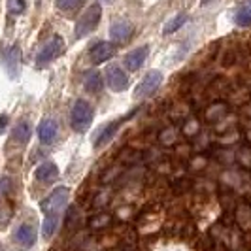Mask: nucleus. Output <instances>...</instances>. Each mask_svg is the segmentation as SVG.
<instances>
[{
    "label": "nucleus",
    "mask_w": 251,
    "mask_h": 251,
    "mask_svg": "<svg viewBox=\"0 0 251 251\" xmlns=\"http://www.w3.org/2000/svg\"><path fill=\"white\" fill-rule=\"evenodd\" d=\"M13 140L17 142V144H26L28 138H30V125L25 123V121H21V123H17L15 128H13L12 132Z\"/></svg>",
    "instance_id": "dca6fc26"
},
{
    "label": "nucleus",
    "mask_w": 251,
    "mask_h": 251,
    "mask_svg": "<svg viewBox=\"0 0 251 251\" xmlns=\"http://www.w3.org/2000/svg\"><path fill=\"white\" fill-rule=\"evenodd\" d=\"M100 17H102V6L100 4H93V6H89L85 13L77 19V23H75V38H83L91 34L99 23H100Z\"/></svg>",
    "instance_id": "f03ea898"
},
{
    "label": "nucleus",
    "mask_w": 251,
    "mask_h": 251,
    "mask_svg": "<svg viewBox=\"0 0 251 251\" xmlns=\"http://www.w3.org/2000/svg\"><path fill=\"white\" fill-rule=\"evenodd\" d=\"M132 34V25L128 21H115L110 26V38L113 42H126Z\"/></svg>",
    "instance_id": "9d476101"
},
{
    "label": "nucleus",
    "mask_w": 251,
    "mask_h": 251,
    "mask_svg": "<svg viewBox=\"0 0 251 251\" xmlns=\"http://www.w3.org/2000/svg\"><path fill=\"white\" fill-rule=\"evenodd\" d=\"M148 51H150L148 46H140V48L130 51L125 59L126 68H128V70H132V72H134V70H138L140 66H142V63L146 61V57H148Z\"/></svg>",
    "instance_id": "9b49d317"
},
{
    "label": "nucleus",
    "mask_w": 251,
    "mask_h": 251,
    "mask_svg": "<svg viewBox=\"0 0 251 251\" xmlns=\"http://www.w3.org/2000/svg\"><path fill=\"white\" fill-rule=\"evenodd\" d=\"M15 242L23 248H30L36 242V228L32 225H21L15 230Z\"/></svg>",
    "instance_id": "1a4fd4ad"
},
{
    "label": "nucleus",
    "mask_w": 251,
    "mask_h": 251,
    "mask_svg": "<svg viewBox=\"0 0 251 251\" xmlns=\"http://www.w3.org/2000/svg\"><path fill=\"white\" fill-rule=\"evenodd\" d=\"M6 126H8V115H2L0 113V134L6 130Z\"/></svg>",
    "instance_id": "4be33fe9"
},
{
    "label": "nucleus",
    "mask_w": 251,
    "mask_h": 251,
    "mask_svg": "<svg viewBox=\"0 0 251 251\" xmlns=\"http://www.w3.org/2000/svg\"><path fill=\"white\" fill-rule=\"evenodd\" d=\"M185 23H187V15H185V13H177L176 17H172V19L164 25V34L176 32L177 28H181V25H185Z\"/></svg>",
    "instance_id": "f3484780"
},
{
    "label": "nucleus",
    "mask_w": 251,
    "mask_h": 251,
    "mask_svg": "<svg viewBox=\"0 0 251 251\" xmlns=\"http://www.w3.org/2000/svg\"><path fill=\"white\" fill-rule=\"evenodd\" d=\"M161 83H163V74L159 72V70H151L146 74V77L140 81V85L136 87L134 91V97L136 99H150L151 95H155L157 93V89L161 87Z\"/></svg>",
    "instance_id": "20e7f679"
},
{
    "label": "nucleus",
    "mask_w": 251,
    "mask_h": 251,
    "mask_svg": "<svg viewBox=\"0 0 251 251\" xmlns=\"http://www.w3.org/2000/svg\"><path fill=\"white\" fill-rule=\"evenodd\" d=\"M106 81L112 91L115 93H123L128 89V79H126V74L119 68V66H110L108 72H106Z\"/></svg>",
    "instance_id": "0eeeda50"
},
{
    "label": "nucleus",
    "mask_w": 251,
    "mask_h": 251,
    "mask_svg": "<svg viewBox=\"0 0 251 251\" xmlns=\"http://www.w3.org/2000/svg\"><path fill=\"white\" fill-rule=\"evenodd\" d=\"M0 251H4V250H2V246H0Z\"/></svg>",
    "instance_id": "5701e85b"
},
{
    "label": "nucleus",
    "mask_w": 251,
    "mask_h": 251,
    "mask_svg": "<svg viewBox=\"0 0 251 251\" xmlns=\"http://www.w3.org/2000/svg\"><path fill=\"white\" fill-rule=\"evenodd\" d=\"M93 106L85 100H75L74 108H72V115H70V123L74 126V130L83 132L85 128H89V125L93 123Z\"/></svg>",
    "instance_id": "7ed1b4c3"
},
{
    "label": "nucleus",
    "mask_w": 251,
    "mask_h": 251,
    "mask_svg": "<svg viewBox=\"0 0 251 251\" xmlns=\"http://www.w3.org/2000/svg\"><path fill=\"white\" fill-rule=\"evenodd\" d=\"M8 10L12 13H21L25 10V0H8Z\"/></svg>",
    "instance_id": "aec40b11"
},
{
    "label": "nucleus",
    "mask_w": 251,
    "mask_h": 251,
    "mask_svg": "<svg viewBox=\"0 0 251 251\" xmlns=\"http://www.w3.org/2000/svg\"><path fill=\"white\" fill-rule=\"evenodd\" d=\"M234 21L240 26L251 25V0H246L244 4H240V8L236 10V15H234Z\"/></svg>",
    "instance_id": "4468645a"
},
{
    "label": "nucleus",
    "mask_w": 251,
    "mask_h": 251,
    "mask_svg": "<svg viewBox=\"0 0 251 251\" xmlns=\"http://www.w3.org/2000/svg\"><path fill=\"white\" fill-rule=\"evenodd\" d=\"M89 55H91V61L95 64H102L115 55V46L110 44V42H99V44H95L91 48Z\"/></svg>",
    "instance_id": "6e6552de"
},
{
    "label": "nucleus",
    "mask_w": 251,
    "mask_h": 251,
    "mask_svg": "<svg viewBox=\"0 0 251 251\" xmlns=\"http://www.w3.org/2000/svg\"><path fill=\"white\" fill-rule=\"evenodd\" d=\"M57 174H59V168L55 166V163H51V161L40 164L36 168V172H34V176H36L38 181H51Z\"/></svg>",
    "instance_id": "ddd939ff"
},
{
    "label": "nucleus",
    "mask_w": 251,
    "mask_h": 251,
    "mask_svg": "<svg viewBox=\"0 0 251 251\" xmlns=\"http://www.w3.org/2000/svg\"><path fill=\"white\" fill-rule=\"evenodd\" d=\"M83 4V0H57V8L61 12H75L79 10Z\"/></svg>",
    "instance_id": "6ab92c4d"
},
{
    "label": "nucleus",
    "mask_w": 251,
    "mask_h": 251,
    "mask_svg": "<svg viewBox=\"0 0 251 251\" xmlns=\"http://www.w3.org/2000/svg\"><path fill=\"white\" fill-rule=\"evenodd\" d=\"M63 51H64V42H63V38L61 36H53L42 48V50L38 51V55H36V64L38 66H44V64H48L51 63L53 59H57L59 55H63Z\"/></svg>",
    "instance_id": "39448f33"
},
{
    "label": "nucleus",
    "mask_w": 251,
    "mask_h": 251,
    "mask_svg": "<svg viewBox=\"0 0 251 251\" xmlns=\"http://www.w3.org/2000/svg\"><path fill=\"white\" fill-rule=\"evenodd\" d=\"M117 128H119V123H110V125L104 126V128L100 130V134L95 138V146H97V148H100V146H104L106 142H110V140L115 136Z\"/></svg>",
    "instance_id": "2eb2a0df"
},
{
    "label": "nucleus",
    "mask_w": 251,
    "mask_h": 251,
    "mask_svg": "<svg viewBox=\"0 0 251 251\" xmlns=\"http://www.w3.org/2000/svg\"><path fill=\"white\" fill-rule=\"evenodd\" d=\"M6 191H10V179H8V177H2V179H0V197H2Z\"/></svg>",
    "instance_id": "412c9836"
},
{
    "label": "nucleus",
    "mask_w": 251,
    "mask_h": 251,
    "mask_svg": "<svg viewBox=\"0 0 251 251\" xmlns=\"http://www.w3.org/2000/svg\"><path fill=\"white\" fill-rule=\"evenodd\" d=\"M85 89L87 91H91V93H97V91H100L102 89V77L99 72H89L87 75H85Z\"/></svg>",
    "instance_id": "a211bd4d"
},
{
    "label": "nucleus",
    "mask_w": 251,
    "mask_h": 251,
    "mask_svg": "<svg viewBox=\"0 0 251 251\" xmlns=\"http://www.w3.org/2000/svg\"><path fill=\"white\" fill-rule=\"evenodd\" d=\"M106 2H108V0H106Z\"/></svg>",
    "instance_id": "b1692460"
},
{
    "label": "nucleus",
    "mask_w": 251,
    "mask_h": 251,
    "mask_svg": "<svg viewBox=\"0 0 251 251\" xmlns=\"http://www.w3.org/2000/svg\"><path fill=\"white\" fill-rule=\"evenodd\" d=\"M70 197V191L66 187H57L46 201L40 204L42 212L46 214V217H53V219H61V212L64 210L66 202Z\"/></svg>",
    "instance_id": "f257e3e1"
},
{
    "label": "nucleus",
    "mask_w": 251,
    "mask_h": 251,
    "mask_svg": "<svg viewBox=\"0 0 251 251\" xmlns=\"http://www.w3.org/2000/svg\"><path fill=\"white\" fill-rule=\"evenodd\" d=\"M57 136V123L53 119H44L38 126V138L44 144H51Z\"/></svg>",
    "instance_id": "f8f14e48"
},
{
    "label": "nucleus",
    "mask_w": 251,
    "mask_h": 251,
    "mask_svg": "<svg viewBox=\"0 0 251 251\" xmlns=\"http://www.w3.org/2000/svg\"><path fill=\"white\" fill-rule=\"evenodd\" d=\"M2 63L8 70L10 77H17L19 74V63H21V50L17 46H10L2 51Z\"/></svg>",
    "instance_id": "423d86ee"
}]
</instances>
